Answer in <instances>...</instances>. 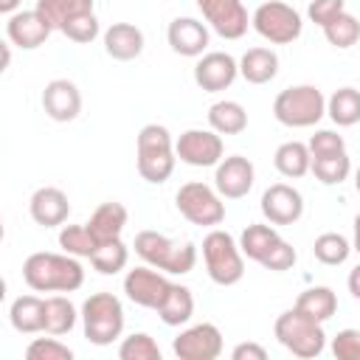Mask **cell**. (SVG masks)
Wrapping results in <instances>:
<instances>
[{"label": "cell", "instance_id": "cell-48", "mask_svg": "<svg viewBox=\"0 0 360 360\" xmlns=\"http://www.w3.org/2000/svg\"><path fill=\"white\" fill-rule=\"evenodd\" d=\"M352 250L360 253V214L354 217V239H352Z\"/></svg>", "mask_w": 360, "mask_h": 360}, {"label": "cell", "instance_id": "cell-8", "mask_svg": "<svg viewBox=\"0 0 360 360\" xmlns=\"http://www.w3.org/2000/svg\"><path fill=\"white\" fill-rule=\"evenodd\" d=\"M250 25L270 45H290L304 31L301 14L292 6L281 3V0H264L262 6H256L253 17H250Z\"/></svg>", "mask_w": 360, "mask_h": 360}, {"label": "cell", "instance_id": "cell-16", "mask_svg": "<svg viewBox=\"0 0 360 360\" xmlns=\"http://www.w3.org/2000/svg\"><path fill=\"white\" fill-rule=\"evenodd\" d=\"M256 180V169L245 155H228L217 163L214 172V188L225 197V200H242L248 197V191L253 188Z\"/></svg>", "mask_w": 360, "mask_h": 360}, {"label": "cell", "instance_id": "cell-9", "mask_svg": "<svg viewBox=\"0 0 360 360\" xmlns=\"http://www.w3.org/2000/svg\"><path fill=\"white\" fill-rule=\"evenodd\" d=\"M174 205L191 225H200V228H214L225 219L222 194L217 188L200 183V180L183 183L174 194Z\"/></svg>", "mask_w": 360, "mask_h": 360}, {"label": "cell", "instance_id": "cell-50", "mask_svg": "<svg viewBox=\"0 0 360 360\" xmlns=\"http://www.w3.org/2000/svg\"><path fill=\"white\" fill-rule=\"evenodd\" d=\"M354 188H357V194H360V166H357V172H354Z\"/></svg>", "mask_w": 360, "mask_h": 360}, {"label": "cell", "instance_id": "cell-40", "mask_svg": "<svg viewBox=\"0 0 360 360\" xmlns=\"http://www.w3.org/2000/svg\"><path fill=\"white\" fill-rule=\"evenodd\" d=\"M62 34H65L68 39L79 42V45H87V42H93V39L101 34V28H98V20H96V11H93V14H84V17H76L73 22H68V25L62 28Z\"/></svg>", "mask_w": 360, "mask_h": 360}, {"label": "cell", "instance_id": "cell-7", "mask_svg": "<svg viewBox=\"0 0 360 360\" xmlns=\"http://www.w3.org/2000/svg\"><path fill=\"white\" fill-rule=\"evenodd\" d=\"M82 329L93 346H110L124 332V307L112 292H93L82 304Z\"/></svg>", "mask_w": 360, "mask_h": 360}, {"label": "cell", "instance_id": "cell-35", "mask_svg": "<svg viewBox=\"0 0 360 360\" xmlns=\"http://www.w3.org/2000/svg\"><path fill=\"white\" fill-rule=\"evenodd\" d=\"M127 262H129V250H127V245H124L121 239L101 242V245L93 250V256H90V264H93L101 276H115V273H121V270L127 267Z\"/></svg>", "mask_w": 360, "mask_h": 360}, {"label": "cell", "instance_id": "cell-21", "mask_svg": "<svg viewBox=\"0 0 360 360\" xmlns=\"http://www.w3.org/2000/svg\"><path fill=\"white\" fill-rule=\"evenodd\" d=\"M104 51L107 56L118 59V62H132L143 53V31L132 22H112L104 34Z\"/></svg>", "mask_w": 360, "mask_h": 360}, {"label": "cell", "instance_id": "cell-33", "mask_svg": "<svg viewBox=\"0 0 360 360\" xmlns=\"http://www.w3.org/2000/svg\"><path fill=\"white\" fill-rule=\"evenodd\" d=\"M309 172L323 183V186H340L349 174H352V160L346 152H335V155H318L312 158Z\"/></svg>", "mask_w": 360, "mask_h": 360}, {"label": "cell", "instance_id": "cell-27", "mask_svg": "<svg viewBox=\"0 0 360 360\" xmlns=\"http://www.w3.org/2000/svg\"><path fill=\"white\" fill-rule=\"evenodd\" d=\"M155 312H158V318L166 326H183V323H188L191 315H194V295H191V290L183 287V284H172L169 292H166V298H163V304Z\"/></svg>", "mask_w": 360, "mask_h": 360}, {"label": "cell", "instance_id": "cell-22", "mask_svg": "<svg viewBox=\"0 0 360 360\" xmlns=\"http://www.w3.org/2000/svg\"><path fill=\"white\" fill-rule=\"evenodd\" d=\"M127 219H129L127 208H124L121 202L110 200V202H101V205H98V208L90 214V219H87L84 225H87V231L93 233V239L101 245V242H112V239H121Z\"/></svg>", "mask_w": 360, "mask_h": 360}, {"label": "cell", "instance_id": "cell-43", "mask_svg": "<svg viewBox=\"0 0 360 360\" xmlns=\"http://www.w3.org/2000/svg\"><path fill=\"white\" fill-rule=\"evenodd\" d=\"M309 155L318 158V155H335V152H346V141L343 135L332 132V129H318L312 138H309Z\"/></svg>", "mask_w": 360, "mask_h": 360}, {"label": "cell", "instance_id": "cell-15", "mask_svg": "<svg viewBox=\"0 0 360 360\" xmlns=\"http://www.w3.org/2000/svg\"><path fill=\"white\" fill-rule=\"evenodd\" d=\"M259 208L270 225H295L304 214V197L287 183H273L264 188Z\"/></svg>", "mask_w": 360, "mask_h": 360}, {"label": "cell", "instance_id": "cell-38", "mask_svg": "<svg viewBox=\"0 0 360 360\" xmlns=\"http://www.w3.org/2000/svg\"><path fill=\"white\" fill-rule=\"evenodd\" d=\"M118 357L121 360H160V346L155 343L152 335L146 332H132L121 340L118 346Z\"/></svg>", "mask_w": 360, "mask_h": 360}, {"label": "cell", "instance_id": "cell-49", "mask_svg": "<svg viewBox=\"0 0 360 360\" xmlns=\"http://www.w3.org/2000/svg\"><path fill=\"white\" fill-rule=\"evenodd\" d=\"M11 42H3V70L8 68V62H11V48H8Z\"/></svg>", "mask_w": 360, "mask_h": 360}, {"label": "cell", "instance_id": "cell-13", "mask_svg": "<svg viewBox=\"0 0 360 360\" xmlns=\"http://www.w3.org/2000/svg\"><path fill=\"white\" fill-rule=\"evenodd\" d=\"M172 352L180 360H217L222 354V332L208 321L194 323L174 338Z\"/></svg>", "mask_w": 360, "mask_h": 360}, {"label": "cell", "instance_id": "cell-29", "mask_svg": "<svg viewBox=\"0 0 360 360\" xmlns=\"http://www.w3.org/2000/svg\"><path fill=\"white\" fill-rule=\"evenodd\" d=\"M295 309H301L304 315H309L312 321H329L338 312V295L332 287H307L298 298H295Z\"/></svg>", "mask_w": 360, "mask_h": 360}, {"label": "cell", "instance_id": "cell-10", "mask_svg": "<svg viewBox=\"0 0 360 360\" xmlns=\"http://www.w3.org/2000/svg\"><path fill=\"white\" fill-rule=\"evenodd\" d=\"M202 20L222 39H242L248 34L250 17L242 0H194Z\"/></svg>", "mask_w": 360, "mask_h": 360}, {"label": "cell", "instance_id": "cell-46", "mask_svg": "<svg viewBox=\"0 0 360 360\" xmlns=\"http://www.w3.org/2000/svg\"><path fill=\"white\" fill-rule=\"evenodd\" d=\"M346 287H349V292H352V298H357V301H360V264L349 270V278H346Z\"/></svg>", "mask_w": 360, "mask_h": 360}, {"label": "cell", "instance_id": "cell-17", "mask_svg": "<svg viewBox=\"0 0 360 360\" xmlns=\"http://www.w3.org/2000/svg\"><path fill=\"white\" fill-rule=\"evenodd\" d=\"M42 110L51 121L68 124L82 112V93L70 79H53L42 90Z\"/></svg>", "mask_w": 360, "mask_h": 360}, {"label": "cell", "instance_id": "cell-19", "mask_svg": "<svg viewBox=\"0 0 360 360\" xmlns=\"http://www.w3.org/2000/svg\"><path fill=\"white\" fill-rule=\"evenodd\" d=\"M166 39H169V48L180 56H202L205 48H208V25L194 20V17H174L166 28Z\"/></svg>", "mask_w": 360, "mask_h": 360}, {"label": "cell", "instance_id": "cell-4", "mask_svg": "<svg viewBox=\"0 0 360 360\" xmlns=\"http://www.w3.org/2000/svg\"><path fill=\"white\" fill-rule=\"evenodd\" d=\"M273 335L276 340L292 352L295 357H318L323 349H326V332H323V323L321 321H312L309 315H304L301 309H284L276 323H273Z\"/></svg>", "mask_w": 360, "mask_h": 360}, {"label": "cell", "instance_id": "cell-23", "mask_svg": "<svg viewBox=\"0 0 360 360\" xmlns=\"http://www.w3.org/2000/svg\"><path fill=\"white\" fill-rule=\"evenodd\" d=\"M8 321L20 335L45 332V298H39V295H17L11 301Z\"/></svg>", "mask_w": 360, "mask_h": 360}, {"label": "cell", "instance_id": "cell-2", "mask_svg": "<svg viewBox=\"0 0 360 360\" xmlns=\"http://www.w3.org/2000/svg\"><path fill=\"white\" fill-rule=\"evenodd\" d=\"M135 158H138V174L146 183H152V186L166 183L172 177V172H174V163H177L172 132L163 124H146V127H141Z\"/></svg>", "mask_w": 360, "mask_h": 360}, {"label": "cell", "instance_id": "cell-24", "mask_svg": "<svg viewBox=\"0 0 360 360\" xmlns=\"http://www.w3.org/2000/svg\"><path fill=\"white\" fill-rule=\"evenodd\" d=\"M278 73V53L273 48H248L239 59V76L250 84H267Z\"/></svg>", "mask_w": 360, "mask_h": 360}, {"label": "cell", "instance_id": "cell-30", "mask_svg": "<svg viewBox=\"0 0 360 360\" xmlns=\"http://www.w3.org/2000/svg\"><path fill=\"white\" fill-rule=\"evenodd\" d=\"M326 115L338 127H354L360 121V90L340 87L326 98Z\"/></svg>", "mask_w": 360, "mask_h": 360}, {"label": "cell", "instance_id": "cell-20", "mask_svg": "<svg viewBox=\"0 0 360 360\" xmlns=\"http://www.w3.org/2000/svg\"><path fill=\"white\" fill-rule=\"evenodd\" d=\"M28 214L37 225L42 228H56V225H65L68 222V214H70V202H68V194L56 186H42L31 194L28 200Z\"/></svg>", "mask_w": 360, "mask_h": 360}, {"label": "cell", "instance_id": "cell-36", "mask_svg": "<svg viewBox=\"0 0 360 360\" xmlns=\"http://www.w3.org/2000/svg\"><path fill=\"white\" fill-rule=\"evenodd\" d=\"M59 248L76 259H90L93 250L98 248V242L93 239V233L87 231V225H65L59 231Z\"/></svg>", "mask_w": 360, "mask_h": 360}, {"label": "cell", "instance_id": "cell-1", "mask_svg": "<svg viewBox=\"0 0 360 360\" xmlns=\"http://www.w3.org/2000/svg\"><path fill=\"white\" fill-rule=\"evenodd\" d=\"M22 281L34 292H76L84 284V267L70 253H31L22 262Z\"/></svg>", "mask_w": 360, "mask_h": 360}, {"label": "cell", "instance_id": "cell-12", "mask_svg": "<svg viewBox=\"0 0 360 360\" xmlns=\"http://www.w3.org/2000/svg\"><path fill=\"white\" fill-rule=\"evenodd\" d=\"M172 281L166 278L163 270L152 267V264H143V267H135L124 276V292L132 304L138 307H146V309H158L169 292Z\"/></svg>", "mask_w": 360, "mask_h": 360}, {"label": "cell", "instance_id": "cell-25", "mask_svg": "<svg viewBox=\"0 0 360 360\" xmlns=\"http://www.w3.org/2000/svg\"><path fill=\"white\" fill-rule=\"evenodd\" d=\"M208 127L219 135H239L248 129V110L231 98L214 101L208 107Z\"/></svg>", "mask_w": 360, "mask_h": 360}, {"label": "cell", "instance_id": "cell-47", "mask_svg": "<svg viewBox=\"0 0 360 360\" xmlns=\"http://www.w3.org/2000/svg\"><path fill=\"white\" fill-rule=\"evenodd\" d=\"M20 3H22V0H0V11H3V14H14Z\"/></svg>", "mask_w": 360, "mask_h": 360}, {"label": "cell", "instance_id": "cell-6", "mask_svg": "<svg viewBox=\"0 0 360 360\" xmlns=\"http://www.w3.org/2000/svg\"><path fill=\"white\" fill-rule=\"evenodd\" d=\"M202 262L208 270V278L219 287H231L242 281L245 276V253L239 250V242L219 228H211L202 239Z\"/></svg>", "mask_w": 360, "mask_h": 360}, {"label": "cell", "instance_id": "cell-5", "mask_svg": "<svg viewBox=\"0 0 360 360\" xmlns=\"http://www.w3.org/2000/svg\"><path fill=\"white\" fill-rule=\"evenodd\" d=\"M273 115H276L278 124L292 127V129L315 127L326 115V98L315 84L284 87L273 98Z\"/></svg>", "mask_w": 360, "mask_h": 360}, {"label": "cell", "instance_id": "cell-32", "mask_svg": "<svg viewBox=\"0 0 360 360\" xmlns=\"http://www.w3.org/2000/svg\"><path fill=\"white\" fill-rule=\"evenodd\" d=\"M76 318H82V315H76V307L70 298H65V295L45 298V332L48 335H56V338L68 335L76 326Z\"/></svg>", "mask_w": 360, "mask_h": 360}, {"label": "cell", "instance_id": "cell-41", "mask_svg": "<svg viewBox=\"0 0 360 360\" xmlns=\"http://www.w3.org/2000/svg\"><path fill=\"white\" fill-rule=\"evenodd\" d=\"M295 259H298V253H295V248L290 245V242H284V239H278L273 248H270V253L259 262L264 270H273V273H284V270H290L292 264H295Z\"/></svg>", "mask_w": 360, "mask_h": 360}, {"label": "cell", "instance_id": "cell-37", "mask_svg": "<svg viewBox=\"0 0 360 360\" xmlns=\"http://www.w3.org/2000/svg\"><path fill=\"white\" fill-rule=\"evenodd\" d=\"M323 37H326L329 45L346 51V48H352V45L360 39V20H357L354 14H349V11H343L340 17H335V20L323 28Z\"/></svg>", "mask_w": 360, "mask_h": 360}, {"label": "cell", "instance_id": "cell-26", "mask_svg": "<svg viewBox=\"0 0 360 360\" xmlns=\"http://www.w3.org/2000/svg\"><path fill=\"white\" fill-rule=\"evenodd\" d=\"M53 31H62L76 17L93 14V0H37L34 6Z\"/></svg>", "mask_w": 360, "mask_h": 360}, {"label": "cell", "instance_id": "cell-31", "mask_svg": "<svg viewBox=\"0 0 360 360\" xmlns=\"http://www.w3.org/2000/svg\"><path fill=\"white\" fill-rule=\"evenodd\" d=\"M278 239H281V236H278V231H276L273 225L253 222V225H248V228L242 231V236H239V250H242L248 259L262 262V259L270 253V248H273Z\"/></svg>", "mask_w": 360, "mask_h": 360}, {"label": "cell", "instance_id": "cell-11", "mask_svg": "<svg viewBox=\"0 0 360 360\" xmlns=\"http://www.w3.org/2000/svg\"><path fill=\"white\" fill-rule=\"evenodd\" d=\"M174 152L186 166H217L222 160V135L214 129H186L177 141H174Z\"/></svg>", "mask_w": 360, "mask_h": 360}, {"label": "cell", "instance_id": "cell-45", "mask_svg": "<svg viewBox=\"0 0 360 360\" xmlns=\"http://www.w3.org/2000/svg\"><path fill=\"white\" fill-rule=\"evenodd\" d=\"M231 357L233 360H264L267 357V349L259 346V343H253V340H248V343H236L233 352H231Z\"/></svg>", "mask_w": 360, "mask_h": 360}, {"label": "cell", "instance_id": "cell-42", "mask_svg": "<svg viewBox=\"0 0 360 360\" xmlns=\"http://www.w3.org/2000/svg\"><path fill=\"white\" fill-rule=\"evenodd\" d=\"M332 354L338 360H360V329H340L332 338Z\"/></svg>", "mask_w": 360, "mask_h": 360}, {"label": "cell", "instance_id": "cell-28", "mask_svg": "<svg viewBox=\"0 0 360 360\" xmlns=\"http://www.w3.org/2000/svg\"><path fill=\"white\" fill-rule=\"evenodd\" d=\"M273 166L278 169V174L290 177V180H298L309 172L312 166V155H309V146L301 143V141H284L276 155H273Z\"/></svg>", "mask_w": 360, "mask_h": 360}, {"label": "cell", "instance_id": "cell-14", "mask_svg": "<svg viewBox=\"0 0 360 360\" xmlns=\"http://www.w3.org/2000/svg\"><path fill=\"white\" fill-rule=\"evenodd\" d=\"M239 76V62L225 51H208L194 65V82L205 93L228 90Z\"/></svg>", "mask_w": 360, "mask_h": 360}, {"label": "cell", "instance_id": "cell-3", "mask_svg": "<svg viewBox=\"0 0 360 360\" xmlns=\"http://www.w3.org/2000/svg\"><path fill=\"white\" fill-rule=\"evenodd\" d=\"M135 253L146 264H152L169 276H186L197 264V245L194 242H177V239L158 233V231L135 233Z\"/></svg>", "mask_w": 360, "mask_h": 360}, {"label": "cell", "instance_id": "cell-39", "mask_svg": "<svg viewBox=\"0 0 360 360\" xmlns=\"http://www.w3.org/2000/svg\"><path fill=\"white\" fill-rule=\"evenodd\" d=\"M25 357L28 360H73V349H68L65 343L53 338H34L25 346Z\"/></svg>", "mask_w": 360, "mask_h": 360}, {"label": "cell", "instance_id": "cell-18", "mask_svg": "<svg viewBox=\"0 0 360 360\" xmlns=\"http://www.w3.org/2000/svg\"><path fill=\"white\" fill-rule=\"evenodd\" d=\"M51 25L45 22V17L31 8V11H14L8 14V22H6V39L22 51H34L39 45H45V39L51 37Z\"/></svg>", "mask_w": 360, "mask_h": 360}, {"label": "cell", "instance_id": "cell-44", "mask_svg": "<svg viewBox=\"0 0 360 360\" xmlns=\"http://www.w3.org/2000/svg\"><path fill=\"white\" fill-rule=\"evenodd\" d=\"M346 11V0H312L309 3V8H307V14H309V20L315 22V25H321V28H326L335 17H340Z\"/></svg>", "mask_w": 360, "mask_h": 360}, {"label": "cell", "instance_id": "cell-34", "mask_svg": "<svg viewBox=\"0 0 360 360\" xmlns=\"http://www.w3.org/2000/svg\"><path fill=\"white\" fill-rule=\"evenodd\" d=\"M312 253H315V259H318L321 264H326V267H338V264H343V262L349 259V253H352V242H349L343 233L326 231V233H321V236L312 242Z\"/></svg>", "mask_w": 360, "mask_h": 360}]
</instances>
